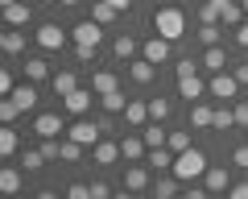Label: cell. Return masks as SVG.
Instances as JSON below:
<instances>
[{
	"mask_svg": "<svg viewBox=\"0 0 248 199\" xmlns=\"http://www.w3.org/2000/svg\"><path fill=\"white\" fill-rule=\"evenodd\" d=\"M46 104H58V96H50V87H37V83L21 79V87L13 96H0V125H25Z\"/></svg>",
	"mask_w": 248,
	"mask_h": 199,
	"instance_id": "obj_1",
	"label": "cell"
},
{
	"mask_svg": "<svg viewBox=\"0 0 248 199\" xmlns=\"http://www.w3.org/2000/svg\"><path fill=\"white\" fill-rule=\"evenodd\" d=\"M149 29H157L161 37L178 46V50H190V9L178 4V0H166L149 13Z\"/></svg>",
	"mask_w": 248,
	"mask_h": 199,
	"instance_id": "obj_2",
	"label": "cell"
},
{
	"mask_svg": "<svg viewBox=\"0 0 248 199\" xmlns=\"http://www.w3.org/2000/svg\"><path fill=\"white\" fill-rule=\"evenodd\" d=\"M33 46L42 50V54H50V58H71V21H62L58 13H46L42 21L33 25Z\"/></svg>",
	"mask_w": 248,
	"mask_h": 199,
	"instance_id": "obj_3",
	"label": "cell"
},
{
	"mask_svg": "<svg viewBox=\"0 0 248 199\" xmlns=\"http://www.w3.org/2000/svg\"><path fill=\"white\" fill-rule=\"evenodd\" d=\"M174 75H170V66H157L149 63V58H133V63L124 66V87L133 91V96H153V91L161 87V83H170Z\"/></svg>",
	"mask_w": 248,
	"mask_h": 199,
	"instance_id": "obj_4",
	"label": "cell"
},
{
	"mask_svg": "<svg viewBox=\"0 0 248 199\" xmlns=\"http://www.w3.org/2000/svg\"><path fill=\"white\" fill-rule=\"evenodd\" d=\"M211 162H215V149L207 141H195L186 154L174 158V174L190 187V182H203V174H207V166H211Z\"/></svg>",
	"mask_w": 248,
	"mask_h": 199,
	"instance_id": "obj_5",
	"label": "cell"
},
{
	"mask_svg": "<svg viewBox=\"0 0 248 199\" xmlns=\"http://www.w3.org/2000/svg\"><path fill=\"white\" fill-rule=\"evenodd\" d=\"M66 125H71V116L62 112V104H46L37 116L25 120V133L29 141H46V137H66Z\"/></svg>",
	"mask_w": 248,
	"mask_h": 199,
	"instance_id": "obj_6",
	"label": "cell"
},
{
	"mask_svg": "<svg viewBox=\"0 0 248 199\" xmlns=\"http://www.w3.org/2000/svg\"><path fill=\"white\" fill-rule=\"evenodd\" d=\"M108 63L116 66H128L133 58H141V29H133L128 21H124V29H116L112 37H108Z\"/></svg>",
	"mask_w": 248,
	"mask_h": 199,
	"instance_id": "obj_7",
	"label": "cell"
},
{
	"mask_svg": "<svg viewBox=\"0 0 248 199\" xmlns=\"http://www.w3.org/2000/svg\"><path fill=\"white\" fill-rule=\"evenodd\" d=\"M17 71H21V79H25V83L50 87L54 71H58V58H50V54H42V50H33V54H25V58L17 63Z\"/></svg>",
	"mask_w": 248,
	"mask_h": 199,
	"instance_id": "obj_8",
	"label": "cell"
},
{
	"mask_svg": "<svg viewBox=\"0 0 248 199\" xmlns=\"http://www.w3.org/2000/svg\"><path fill=\"white\" fill-rule=\"evenodd\" d=\"M33 29H4L0 25V58L4 63H21L25 54H33Z\"/></svg>",
	"mask_w": 248,
	"mask_h": 199,
	"instance_id": "obj_9",
	"label": "cell"
},
{
	"mask_svg": "<svg viewBox=\"0 0 248 199\" xmlns=\"http://www.w3.org/2000/svg\"><path fill=\"white\" fill-rule=\"evenodd\" d=\"M87 83V71H83L79 63H71V58H62L58 63V71H54V79H50V96H58V104L66 96H71L75 87H83Z\"/></svg>",
	"mask_w": 248,
	"mask_h": 199,
	"instance_id": "obj_10",
	"label": "cell"
},
{
	"mask_svg": "<svg viewBox=\"0 0 248 199\" xmlns=\"http://www.w3.org/2000/svg\"><path fill=\"white\" fill-rule=\"evenodd\" d=\"M120 166H124L120 137H104V141L91 149V166H87V174H91V170H99V174H120Z\"/></svg>",
	"mask_w": 248,
	"mask_h": 199,
	"instance_id": "obj_11",
	"label": "cell"
},
{
	"mask_svg": "<svg viewBox=\"0 0 248 199\" xmlns=\"http://www.w3.org/2000/svg\"><path fill=\"white\" fill-rule=\"evenodd\" d=\"M33 191V179L17 162H0V199H25Z\"/></svg>",
	"mask_w": 248,
	"mask_h": 199,
	"instance_id": "obj_12",
	"label": "cell"
},
{
	"mask_svg": "<svg viewBox=\"0 0 248 199\" xmlns=\"http://www.w3.org/2000/svg\"><path fill=\"white\" fill-rule=\"evenodd\" d=\"M141 58H149V63H157V66H170L178 58V46L170 42V37H161L157 29H145L141 33Z\"/></svg>",
	"mask_w": 248,
	"mask_h": 199,
	"instance_id": "obj_13",
	"label": "cell"
},
{
	"mask_svg": "<svg viewBox=\"0 0 248 199\" xmlns=\"http://www.w3.org/2000/svg\"><path fill=\"white\" fill-rule=\"evenodd\" d=\"M232 63H236V46H232V42H219V46L199 50V71H203L207 79L219 75V71H232Z\"/></svg>",
	"mask_w": 248,
	"mask_h": 199,
	"instance_id": "obj_14",
	"label": "cell"
},
{
	"mask_svg": "<svg viewBox=\"0 0 248 199\" xmlns=\"http://www.w3.org/2000/svg\"><path fill=\"white\" fill-rule=\"evenodd\" d=\"M116 179H120V187H124V191H133V195H145V199H149L153 179H157V174H153L145 162H124Z\"/></svg>",
	"mask_w": 248,
	"mask_h": 199,
	"instance_id": "obj_15",
	"label": "cell"
},
{
	"mask_svg": "<svg viewBox=\"0 0 248 199\" xmlns=\"http://www.w3.org/2000/svg\"><path fill=\"white\" fill-rule=\"evenodd\" d=\"M87 83H91V91L95 96H108V91H120L124 87V66H116V63H99V66H91L87 71Z\"/></svg>",
	"mask_w": 248,
	"mask_h": 199,
	"instance_id": "obj_16",
	"label": "cell"
},
{
	"mask_svg": "<svg viewBox=\"0 0 248 199\" xmlns=\"http://www.w3.org/2000/svg\"><path fill=\"white\" fill-rule=\"evenodd\" d=\"M244 96V87L236 83V75L232 71H219L207 79V100H215V104H236V100Z\"/></svg>",
	"mask_w": 248,
	"mask_h": 199,
	"instance_id": "obj_17",
	"label": "cell"
},
{
	"mask_svg": "<svg viewBox=\"0 0 248 199\" xmlns=\"http://www.w3.org/2000/svg\"><path fill=\"white\" fill-rule=\"evenodd\" d=\"M37 21H42V13H37L29 0H17V4H9V9H0V25L4 29H33Z\"/></svg>",
	"mask_w": 248,
	"mask_h": 199,
	"instance_id": "obj_18",
	"label": "cell"
},
{
	"mask_svg": "<svg viewBox=\"0 0 248 199\" xmlns=\"http://www.w3.org/2000/svg\"><path fill=\"white\" fill-rule=\"evenodd\" d=\"M236 179H240V174L232 170V166L223 162V158H215V162L207 166V174H203V187L211 191L215 199H223V195H228V187H232V182H236Z\"/></svg>",
	"mask_w": 248,
	"mask_h": 199,
	"instance_id": "obj_19",
	"label": "cell"
},
{
	"mask_svg": "<svg viewBox=\"0 0 248 199\" xmlns=\"http://www.w3.org/2000/svg\"><path fill=\"white\" fill-rule=\"evenodd\" d=\"M25 145H29L25 125H0V162H17Z\"/></svg>",
	"mask_w": 248,
	"mask_h": 199,
	"instance_id": "obj_20",
	"label": "cell"
},
{
	"mask_svg": "<svg viewBox=\"0 0 248 199\" xmlns=\"http://www.w3.org/2000/svg\"><path fill=\"white\" fill-rule=\"evenodd\" d=\"M95 108H99V96L91 91V83H83V87H75L71 96L62 100V112H66L71 120H75V116H91Z\"/></svg>",
	"mask_w": 248,
	"mask_h": 199,
	"instance_id": "obj_21",
	"label": "cell"
},
{
	"mask_svg": "<svg viewBox=\"0 0 248 199\" xmlns=\"http://www.w3.org/2000/svg\"><path fill=\"white\" fill-rule=\"evenodd\" d=\"M228 42V29L223 25H211V21H190V50H207V46H219Z\"/></svg>",
	"mask_w": 248,
	"mask_h": 199,
	"instance_id": "obj_22",
	"label": "cell"
},
{
	"mask_svg": "<svg viewBox=\"0 0 248 199\" xmlns=\"http://www.w3.org/2000/svg\"><path fill=\"white\" fill-rule=\"evenodd\" d=\"M145 125H149V100L133 96V100H128V108H124V116H120V133H141Z\"/></svg>",
	"mask_w": 248,
	"mask_h": 199,
	"instance_id": "obj_23",
	"label": "cell"
},
{
	"mask_svg": "<svg viewBox=\"0 0 248 199\" xmlns=\"http://www.w3.org/2000/svg\"><path fill=\"white\" fill-rule=\"evenodd\" d=\"M182 120L195 133H211V120H215V100H195V104H186Z\"/></svg>",
	"mask_w": 248,
	"mask_h": 199,
	"instance_id": "obj_24",
	"label": "cell"
},
{
	"mask_svg": "<svg viewBox=\"0 0 248 199\" xmlns=\"http://www.w3.org/2000/svg\"><path fill=\"white\" fill-rule=\"evenodd\" d=\"M174 91L182 96V104H195V100H207V75L203 71H190V75H178Z\"/></svg>",
	"mask_w": 248,
	"mask_h": 199,
	"instance_id": "obj_25",
	"label": "cell"
},
{
	"mask_svg": "<svg viewBox=\"0 0 248 199\" xmlns=\"http://www.w3.org/2000/svg\"><path fill=\"white\" fill-rule=\"evenodd\" d=\"M87 17H91V21H99V25H104L108 33H116V29H124V21H128V17H124L120 9H112L108 0H91V4H87Z\"/></svg>",
	"mask_w": 248,
	"mask_h": 199,
	"instance_id": "obj_26",
	"label": "cell"
},
{
	"mask_svg": "<svg viewBox=\"0 0 248 199\" xmlns=\"http://www.w3.org/2000/svg\"><path fill=\"white\" fill-rule=\"evenodd\" d=\"M120 154H124V162H145L149 145H145L141 133H120Z\"/></svg>",
	"mask_w": 248,
	"mask_h": 199,
	"instance_id": "obj_27",
	"label": "cell"
},
{
	"mask_svg": "<svg viewBox=\"0 0 248 199\" xmlns=\"http://www.w3.org/2000/svg\"><path fill=\"white\" fill-rule=\"evenodd\" d=\"M128 100H133V91H128V87H120V91H108V96H99V108H95V112H104V116H124Z\"/></svg>",
	"mask_w": 248,
	"mask_h": 199,
	"instance_id": "obj_28",
	"label": "cell"
},
{
	"mask_svg": "<svg viewBox=\"0 0 248 199\" xmlns=\"http://www.w3.org/2000/svg\"><path fill=\"white\" fill-rule=\"evenodd\" d=\"M195 141H199V133L186 125V120H174V125H170V149H174V154H186Z\"/></svg>",
	"mask_w": 248,
	"mask_h": 199,
	"instance_id": "obj_29",
	"label": "cell"
},
{
	"mask_svg": "<svg viewBox=\"0 0 248 199\" xmlns=\"http://www.w3.org/2000/svg\"><path fill=\"white\" fill-rule=\"evenodd\" d=\"M223 162H228L236 174H248V141H244V137L228 141V149H223Z\"/></svg>",
	"mask_w": 248,
	"mask_h": 199,
	"instance_id": "obj_30",
	"label": "cell"
},
{
	"mask_svg": "<svg viewBox=\"0 0 248 199\" xmlns=\"http://www.w3.org/2000/svg\"><path fill=\"white\" fill-rule=\"evenodd\" d=\"M186 182L178 179V174H157L153 179V191H149V199H178V191H182Z\"/></svg>",
	"mask_w": 248,
	"mask_h": 199,
	"instance_id": "obj_31",
	"label": "cell"
},
{
	"mask_svg": "<svg viewBox=\"0 0 248 199\" xmlns=\"http://www.w3.org/2000/svg\"><path fill=\"white\" fill-rule=\"evenodd\" d=\"M62 199H95L87 174H66V179H62Z\"/></svg>",
	"mask_w": 248,
	"mask_h": 199,
	"instance_id": "obj_32",
	"label": "cell"
},
{
	"mask_svg": "<svg viewBox=\"0 0 248 199\" xmlns=\"http://www.w3.org/2000/svg\"><path fill=\"white\" fill-rule=\"evenodd\" d=\"M174 149L170 145H161V149H149V158H145V166H149L153 174H174Z\"/></svg>",
	"mask_w": 248,
	"mask_h": 199,
	"instance_id": "obj_33",
	"label": "cell"
},
{
	"mask_svg": "<svg viewBox=\"0 0 248 199\" xmlns=\"http://www.w3.org/2000/svg\"><path fill=\"white\" fill-rule=\"evenodd\" d=\"M87 182H91V195H95V199H112L116 187H120V179H116V174H99V170H91Z\"/></svg>",
	"mask_w": 248,
	"mask_h": 199,
	"instance_id": "obj_34",
	"label": "cell"
},
{
	"mask_svg": "<svg viewBox=\"0 0 248 199\" xmlns=\"http://www.w3.org/2000/svg\"><path fill=\"white\" fill-rule=\"evenodd\" d=\"M141 137H145V145H149V149H161V145H170V125L149 120V125L141 129Z\"/></svg>",
	"mask_w": 248,
	"mask_h": 199,
	"instance_id": "obj_35",
	"label": "cell"
},
{
	"mask_svg": "<svg viewBox=\"0 0 248 199\" xmlns=\"http://www.w3.org/2000/svg\"><path fill=\"white\" fill-rule=\"evenodd\" d=\"M244 21H248V17H244V4H240V0H228V4H223V13H219V25L232 33V29H240Z\"/></svg>",
	"mask_w": 248,
	"mask_h": 199,
	"instance_id": "obj_36",
	"label": "cell"
},
{
	"mask_svg": "<svg viewBox=\"0 0 248 199\" xmlns=\"http://www.w3.org/2000/svg\"><path fill=\"white\" fill-rule=\"evenodd\" d=\"M87 4L91 0H58V17L62 21H79V17H87Z\"/></svg>",
	"mask_w": 248,
	"mask_h": 199,
	"instance_id": "obj_37",
	"label": "cell"
},
{
	"mask_svg": "<svg viewBox=\"0 0 248 199\" xmlns=\"http://www.w3.org/2000/svg\"><path fill=\"white\" fill-rule=\"evenodd\" d=\"M232 112H236V133L244 137V133H248V91L236 100V104H232Z\"/></svg>",
	"mask_w": 248,
	"mask_h": 199,
	"instance_id": "obj_38",
	"label": "cell"
},
{
	"mask_svg": "<svg viewBox=\"0 0 248 199\" xmlns=\"http://www.w3.org/2000/svg\"><path fill=\"white\" fill-rule=\"evenodd\" d=\"M228 42L236 46V54H248V21H244L240 29H232V33H228Z\"/></svg>",
	"mask_w": 248,
	"mask_h": 199,
	"instance_id": "obj_39",
	"label": "cell"
},
{
	"mask_svg": "<svg viewBox=\"0 0 248 199\" xmlns=\"http://www.w3.org/2000/svg\"><path fill=\"white\" fill-rule=\"evenodd\" d=\"M223 199H248V174H240V179L228 187V195H223Z\"/></svg>",
	"mask_w": 248,
	"mask_h": 199,
	"instance_id": "obj_40",
	"label": "cell"
},
{
	"mask_svg": "<svg viewBox=\"0 0 248 199\" xmlns=\"http://www.w3.org/2000/svg\"><path fill=\"white\" fill-rule=\"evenodd\" d=\"M108 4H112V9H120L124 17H133V13L141 9V0H108Z\"/></svg>",
	"mask_w": 248,
	"mask_h": 199,
	"instance_id": "obj_41",
	"label": "cell"
},
{
	"mask_svg": "<svg viewBox=\"0 0 248 199\" xmlns=\"http://www.w3.org/2000/svg\"><path fill=\"white\" fill-rule=\"evenodd\" d=\"M29 4H33L42 17H46V13H58V0H29Z\"/></svg>",
	"mask_w": 248,
	"mask_h": 199,
	"instance_id": "obj_42",
	"label": "cell"
},
{
	"mask_svg": "<svg viewBox=\"0 0 248 199\" xmlns=\"http://www.w3.org/2000/svg\"><path fill=\"white\" fill-rule=\"evenodd\" d=\"M112 199H145V195H133V191H124V187H116V195Z\"/></svg>",
	"mask_w": 248,
	"mask_h": 199,
	"instance_id": "obj_43",
	"label": "cell"
},
{
	"mask_svg": "<svg viewBox=\"0 0 248 199\" xmlns=\"http://www.w3.org/2000/svg\"><path fill=\"white\" fill-rule=\"evenodd\" d=\"M141 4H149V9H157V4H166V0H141Z\"/></svg>",
	"mask_w": 248,
	"mask_h": 199,
	"instance_id": "obj_44",
	"label": "cell"
},
{
	"mask_svg": "<svg viewBox=\"0 0 248 199\" xmlns=\"http://www.w3.org/2000/svg\"><path fill=\"white\" fill-rule=\"evenodd\" d=\"M9 4H17V0H0V9H9Z\"/></svg>",
	"mask_w": 248,
	"mask_h": 199,
	"instance_id": "obj_45",
	"label": "cell"
},
{
	"mask_svg": "<svg viewBox=\"0 0 248 199\" xmlns=\"http://www.w3.org/2000/svg\"><path fill=\"white\" fill-rule=\"evenodd\" d=\"M240 4H244V17H248V0H240Z\"/></svg>",
	"mask_w": 248,
	"mask_h": 199,
	"instance_id": "obj_46",
	"label": "cell"
},
{
	"mask_svg": "<svg viewBox=\"0 0 248 199\" xmlns=\"http://www.w3.org/2000/svg\"><path fill=\"white\" fill-rule=\"evenodd\" d=\"M178 4H195V0H178Z\"/></svg>",
	"mask_w": 248,
	"mask_h": 199,
	"instance_id": "obj_47",
	"label": "cell"
},
{
	"mask_svg": "<svg viewBox=\"0 0 248 199\" xmlns=\"http://www.w3.org/2000/svg\"><path fill=\"white\" fill-rule=\"evenodd\" d=\"M244 141H248V133H244Z\"/></svg>",
	"mask_w": 248,
	"mask_h": 199,
	"instance_id": "obj_48",
	"label": "cell"
},
{
	"mask_svg": "<svg viewBox=\"0 0 248 199\" xmlns=\"http://www.w3.org/2000/svg\"><path fill=\"white\" fill-rule=\"evenodd\" d=\"M25 199H29V195H25Z\"/></svg>",
	"mask_w": 248,
	"mask_h": 199,
	"instance_id": "obj_49",
	"label": "cell"
}]
</instances>
